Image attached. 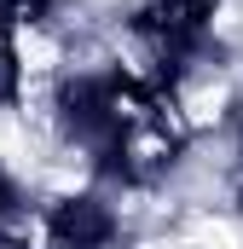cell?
Masks as SVG:
<instances>
[{"label": "cell", "instance_id": "cell-1", "mask_svg": "<svg viewBox=\"0 0 243 249\" xmlns=\"http://www.w3.org/2000/svg\"><path fill=\"white\" fill-rule=\"evenodd\" d=\"M185 249H243V220L226 209H191L180 226Z\"/></svg>", "mask_w": 243, "mask_h": 249}, {"label": "cell", "instance_id": "cell-2", "mask_svg": "<svg viewBox=\"0 0 243 249\" xmlns=\"http://www.w3.org/2000/svg\"><path fill=\"white\" fill-rule=\"evenodd\" d=\"M238 203H243V186H238Z\"/></svg>", "mask_w": 243, "mask_h": 249}]
</instances>
